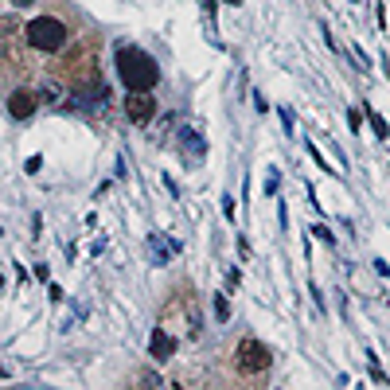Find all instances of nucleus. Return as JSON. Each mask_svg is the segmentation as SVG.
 <instances>
[{
	"label": "nucleus",
	"mask_w": 390,
	"mask_h": 390,
	"mask_svg": "<svg viewBox=\"0 0 390 390\" xmlns=\"http://www.w3.org/2000/svg\"><path fill=\"white\" fill-rule=\"evenodd\" d=\"M12 4H20V8H24V4H32V0H12Z\"/></svg>",
	"instance_id": "nucleus-16"
},
{
	"label": "nucleus",
	"mask_w": 390,
	"mask_h": 390,
	"mask_svg": "<svg viewBox=\"0 0 390 390\" xmlns=\"http://www.w3.org/2000/svg\"><path fill=\"white\" fill-rule=\"evenodd\" d=\"M8 113H12L16 122H27V117L36 113V94H32V90H12V98H8Z\"/></svg>",
	"instance_id": "nucleus-4"
},
{
	"label": "nucleus",
	"mask_w": 390,
	"mask_h": 390,
	"mask_svg": "<svg viewBox=\"0 0 390 390\" xmlns=\"http://www.w3.org/2000/svg\"><path fill=\"white\" fill-rule=\"evenodd\" d=\"M222 215H227V219H234V199H231V195L222 199Z\"/></svg>",
	"instance_id": "nucleus-13"
},
{
	"label": "nucleus",
	"mask_w": 390,
	"mask_h": 390,
	"mask_svg": "<svg viewBox=\"0 0 390 390\" xmlns=\"http://www.w3.org/2000/svg\"><path fill=\"white\" fill-rule=\"evenodd\" d=\"M363 110H367V122H371V129L378 133V141H390V129H387V122H382V117H378V113L371 110V106H363Z\"/></svg>",
	"instance_id": "nucleus-8"
},
{
	"label": "nucleus",
	"mask_w": 390,
	"mask_h": 390,
	"mask_svg": "<svg viewBox=\"0 0 390 390\" xmlns=\"http://www.w3.org/2000/svg\"><path fill=\"white\" fill-rule=\"evenodd\" d=\"M308 157H312V160H317V164H320V172H332V164H328V160H324V157H320V148L312 145V141H308Z\"/></svg>",
	"instance_id": "nucleus-10"
},
{
	"label": "nucleus",
	"mask_w": 390,
	"mask_h": 390,
	"mask_svg": "<svg viewBox=\"0 0 390 390\" xmlns=\"http://www.w3.org/2000/svg\"><path fill=\"white\" fill-rule=\"evenodd\" d=\"M148 250H152V257H157V266H168L172 254H180V242H168V238L157 231L152 238H148Z\"/></svg>",
	"instance_id": "nucleus-6"
},
{
	"label": "nucleus",
	"mask_w": 390,
	"mask_h": 390,
	"mask_svg": "<svg viewBox=\"0 0 390 390\" xmlns=\"http://www.w3.org/2000/svg\"><path fill=\"white\" fill-rule=\"evenodd\" d=\"M234 359H238V371H242V375H262V371L273 363V355H269V347L262 340H242L238 352H234Z\"/></svg>",
	"instance_id": "nucleus-3"
},
{
	"label": "nucleus",
	"mask_w": 390,
	"mask_h": 390,
	"mask_svg": "<svg viewBox=\"0 0 390 390\" xmlns=\"http://www.w3.org/2000/svg\"><path fill=\"white\" fill-rule=\"evenodd\" d=\"M227 4H242V0H227Z\"/></svg>",
	"instance_id": "nucleus-17"
},
{
	"label": "nucleus",
	"mask_w": 390,
	"mask_h": 390,
	"mask_svg": "<svg viewBox=\"0 0 390 390\" xmlns=\"http://www.w3.org/2000/svg\"><path fill=\"white\" fill-rule=\"evenodd\" d=\"M281 125H285V129H289V133H292V113L285 110V106H281Z\"/></svg>",
	"instance_id": "nucleus-14"
},
{
	"label": "nucleus",
	"mask_w": 390,
	"mask_h": 390,
	"mask_svg": "<svg viewBox=\"0 0 390 390\" xmlns=\"http://www.w3.org/2000/svg\"><path fill=\"white\" fill-rule=\"evenodd\" d=\"M266 192L277 195V168H269V180H266Z\"/></svg>",
	"instance_id": "nucleus-12"
},
{
	"label": "nucleus",
	"mask_w": 390,
	"mask_h": 390,
	"mask_svg": "<svg viewBox=\"0 0 390 390\" xmlns=\"http://www.w3.org/2000/svg\"><path fill=\"white\" fill-rule=\"evenodd\" d=\"M152 113H157V106L145 94H133V102H129V122L145 125V122H152Z\"/></svg>",
	"instance_id": "nucleus-7"
},
{
	"label": "nucleus",
	"mask_w": 390,
	"mask_h": 390,
	"mask_svg": "<svg viewBox=\"0 0 390 390\" xmlns=\"http://www.w3.org/2000/svg\"><path fill=\"white\" fill-rule=\"evenodd\" d=\"M27 43L36 51H59L62 43H67V27H62V20H55V16H36L32 24H27Z\"/></svg>",
	"instance_id": "nucleus-2"
},
{
	"label": "nucleus",
	"mask_w": 390,
	"mask_h": 390,
	"mask_svg": "<svg viewBox=\"0 0 390 390\" xmlns=\"http://www.w3.org/2000/svg\"><path fill=\"white\" fill-rule=\"evenodd\" d=\"M211 308H215V317H219V320L231 317V301H227V292H215V305H211Z\"/></svg>",
	"instance_id": "nucleus-9"
},
{
	"label": "nucleus",
	"mask_w": 390,
	"mask_h": 390,
	"mask_svg": "<svg viewBox=\"0 0 390 390\" xmlns=\"http://www.w3.org/2000/svg\"><path fill=\"white\" fill-rule=\"evenodd\" d=\"M113 62H117V78H122V86L129 90V94H148V90H157L160 67H157V59H148L141 47H133V43H117Z\"/></svg>",
	"instance_id": "nucleus-1"
},
{
	"label": "nucleus",
	"mask_w": 390,
	"mask_h": 390,
	"mask_svg": "<svg viewBox=\"0 0 390 390\" xmlns=\"http://www.w3.org/2000/svg\"><path fill=\"white\" fill-rule=\"evenodd\" d=\"M308 234H317L320 242H328V246H332V242H336V234H332V231H328V227H312V231H308Z\"/></svg>",
	"instance_id": "nucleus-11"
},
{
	"label": "nucleus",
	"mask_w": 390,
	"mask_h": 390,
	"mask_svg": "<svg viewBox=\"0 0 390 390\" xmlns=\"http://www.w3.org/2000/svg\"><path fill=\"white\" fill-rule=\"evenodd\" d=\"M375 269H378V273H382V277H390V266H387V262H382V257H378V262H375Z\"/></svg>",
	"instance_id": "nucleus-15"
},
{
	"label": "nucleus",
	"mask_w": 390,
	"mask_h": 390,
	"mask_svg": "<svg viewBox=\"0 0 390 390\" xmlns=\"http://www.w3.org/2000/svg\"><path fill=\"white\" fill-rule=\"evenodd\" d=\"M148 355L157 359V363H164V359H172L176 355V340H172L164 328H157L152 332V340H148Z\"/></svg>",
	"instance_id": "nucleus-5"
}]
</instances>
